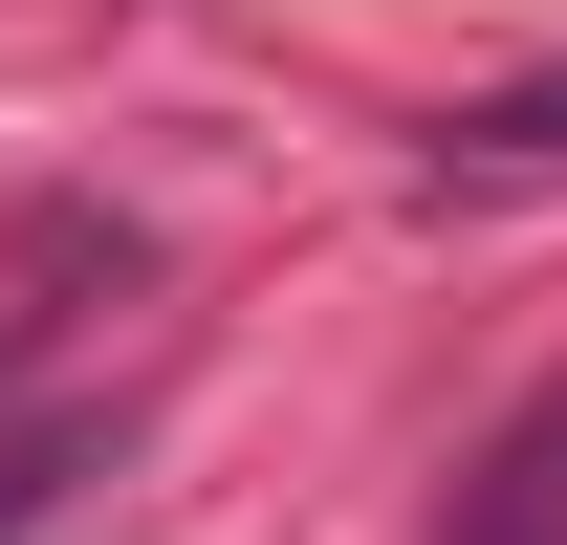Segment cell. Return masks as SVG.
<instances>
[{
	"mask_svg": "<svg viewBox=\"0 0 567 545\" xmlns=\"http://www.w3.org/2000/svg\"><path fill=\"white\" fill-rule=\"evenodd\" d=\"M436 545H567V371L458 459V524H436Z\"/></svg>",
	"mask_w": 567,
	"mask_h": 545,
	"instance_id": "1",
	"label": "cell"
},
{
	"mask_svg": "<svg viewBox=\"0 0 567 545\" xmlns=\"http://www.w3.org/2000/svg\"><path fill=\"white\" fill-rule=\"evenodd\" d=\"M458 175H567V66L481 88V110H458Z\"/></svg>",
	"mask_w": 567,
	"mask_h": 545,
	"instance_id": "3",
	"label": "cell"
},
{
	"mask_svg": "<svg viewBox=\"0 0 567 545\" xmlns=\"http://www.w3.org/2000/svg\"><path fill=\"white\" fill-rule=\"evenodd\" d=\"M87 459H110V414H87V393H66V414H0V545L44 524V502H66Z\"/></svg>",
	"mask_w": 567,
	"mask_h": 545,
	"instance_id": "2",
	"label": "cell"
}]
</instances>
